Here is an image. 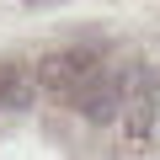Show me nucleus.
<instances>
[{"label": "nucleus", "mask_w": 160, "mask_h": 160, "mask_svg": "<svg viewBox=\"0 0 160 160\" xmlns=\"http://www.w3.org/2000/svg\"><path fill=\"white\" fill-rule=\"evenodd\" d=\"M149 112H155V75L144 64V69H133V86H128V112H123L128 139H144L149 133Z\"/></svg>", "instance_id": "f03ea898"}, {"label": "nucleus", "mask_w": 160, "mask_h": 160, "mask_svg": "<svg viewBox=\"0 0 160 160\" xmlns=\"http://www.w3.org/2000/svg\"><path fill=\"white\" fill-rule=\"evenodd\" d=\"M16 102H27V91H22V69L0 59V107H16Z\"/></svg>", "instance_id": "20e7f679"}, {"label": "nucleus", "mask_w": 160, "mask_h": 160, "mask_svg": "<svg viewBox=\"0 0 160 160\" xmlns=\"http://www.w3.org/2000/svg\"><path fill=\"white\" fill-rule=\"evenodd\" d=\"M96 75H102V48L80 43V48H59V53H48V59L38 64V86L64 91V96H80Z\"/></svg>", "instance_id": "f257e3e1"}, {"label": "nucleus", "mask_w": 160, "mask_h": 160, "mask_svg": "<svg viewBox=\"0 0 160 160\" xmlns=\"http://www.w3.org/2000/svg\"><path fill=\"white\" fill-rule=\"evenodd\" d=\"M80 107H86L96 123H102V118H112V112H118V86H107V80H91V86H86V96H80Z\"/></svg>", "instance_id": "7ed1b4c3"}]
</instances>
